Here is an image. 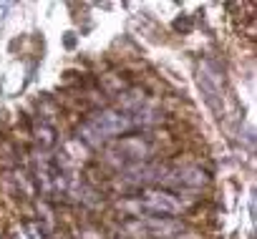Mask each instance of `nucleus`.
<instances>
[{
	"instance_id": "nucleus-1",
	"label": "nucleus",
	"mask_w": 257,
	"mask_h": 239,
	"mask_svg": "<svg viewBox=\"0 0 257 239\" xmlns=\"http://www.w3.org/2000/svg\"><path fill=\"white\" fill-rule=\"evenodd\" d=\"M137 124L134 118L126 111H116V108H103L91 113L86 121L78 124L76 129V141L83 144L86 149H101L121 136H126L128 131H134Z\"/></svg>"
},
{
	"instance_id": "nucleus-2",
	"label": "nucleus",
	"mask_w": 257,
	"mask_h": 239,
	"mask_svg": "<svg viewBox=\"0 0 257 239\" xmlns=\"http://www.w3.org/2000/svg\"><path fill=\"white\" fill-rule=\"evenodd\" d=\"M118 209L126 214V219H139V216H169L179 219L187 209L179 194L162 189V186H149L128 199L118 201Z\"/></svg>"
},
{
	"instance_id": "nucleus-3",
	"label": "nucleus",
	"mask_w": 257,
	"mask_h": 239,
	"mask_svg": "<svg viewBox=\"0 0 257 239\" xmlns=\"http://www.w3.org/2000/svg\"><path fill=\"white\" fill-rule=\"evenodd\" d=\"M184 221L182 219H169V216H139V219H123L121 231L128 239H177L184 234Z\"/></svg>"
},
{
	"instance_id": "nucleus-4",
	"label": "nucleus",
	"mask_w": 257,
	"mask_h": 239,
	"mask_svg": "<svg viewBox=\"0 0 257 239\" xmlns=\"http://www.w3.org/2000/svg\"><path fill=\"white\" fill-rule=\"evenodd\" d=\"M149 154H152V144L144 136H121V139L106 144L103 159L123 171L137 164H144L149 159Z\"/></svg>"
},
{
	"instance_id": "nucleus-5",
	"label": "nucleus",
	"mask_w": 257,
	"mask_h": 239,
	"mask_svg": "<svg viewBox=\"0 0 257 239\" xmlns=\"http://www.w3.org/2000/svg\"><path fill=\"white\" fill-rule=\"evenodd\" d=\"M162 181H164L162 189H169V191L179 194V191H187V189L204 186L207 184V174L202 169H194V166H182V169H167Z\"/></svg>"
},
{
	"instance_id": "nucleus-6",
	"label": "nucleus",
	"mask_w": 257,
	"mask_h": 239,
	"mask_svg": "<svg viewBox=\"0 0 257 239\" xmlns=\"http://www.w3.org/2000/svg\"><path fill=\"white\" fill-rule=\"evenodd\" d=\"M174 31L189 33V31H192V18H189V16H184V18H177V21H174Z\"/></svg>"
},
{
	"instance_id": "nucleus-7",
	"label": "nucleus",
	"mask_w": 257,
	"mask_h": 239,
	"mask_svg": "<svg viewBox=\"0 0 257 239\" xmlns=\"http://www.w3.org/2000/svg\"><path fill=\"white\" fill-rule=\"evenodd\" d=\"M76 46V38H73V33H66V48H73Z\"/></svg>"
}]
</instances>
